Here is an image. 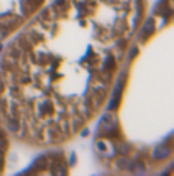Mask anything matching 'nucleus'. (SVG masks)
I'll return each instance as SVG.
<instances>
[{"mask_svg": "<svg viewBox=\"0 0 174 176\" xmlns=\"http://www.w3.org/2000/svg\"><path fill=\"white\" fill-rule=\"evenodd\" d=\"M167 155H169V150H167V148H161V150L158 148V150H156V153H154L156 158H164Z\"/></svg>", "mask_w": 174, "mask_h": 176, "instance_id": "nucleus-1", "label": "nucleus"}]
</instances>
